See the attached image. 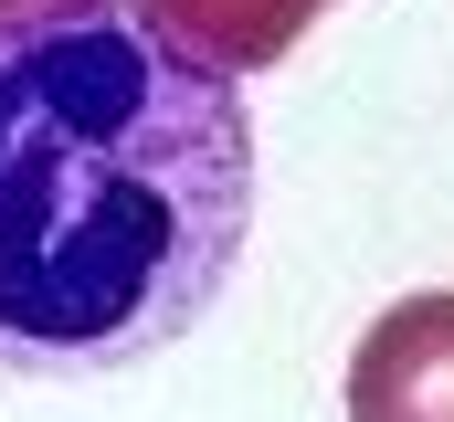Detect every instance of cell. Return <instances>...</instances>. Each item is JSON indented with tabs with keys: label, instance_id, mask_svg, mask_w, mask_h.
<instances>
[{
	"label": "cell",
	"instance_id": "3957f363",
	"mask_svg": "<svg viewBox=\"0 0 454 422\" xmlns=\"http://www.w3.org/2000/svg\"><path fill=\"white\" fill-rule=\"evenodd\" d=\"M317 11L328 0H137V21L148 32H169L191 64H212V74H264V64H286L307 32H317Z\"/></svg>",
	"mask_w": 454,
	"mask_h": 422
},
{
	"label": "cell",
	"instance_id": "6da1fadb",
	"mask_svg": "<svg viewBox=\"0 0 454 422\" xmlns=\"http://www.w3.org/2000/svg\"><path fill=\"white\" fill-rule=\"evenodd\" d=\"M254 232L243 85L137 0L0 21V380H106L191 338Z\"/></svg>",
	"mask_w": 454,
	"mask_h": 422
},
{
	"label": "cell",
	"instance_id": "7a4b0ae2",
	"mask_svg": "<svg viewBox=\"0 0 454 422\" xmlns=\"http://www.w3.org/2000/svg\"><path fill=\"white\" fill-rule=\"evenodd\" d=\"M348 422H454V285L391 296L348 348Z\"/></svg>",
	"mask_w": 454,
	"mask_h": 422
},
{
	"label": "cell",
	"instance_id": "277c9868",
	"mask_svg": "<svg viewBox=\"0 0 454 422\" xmlns=\"http://www.w3.org/2000/svg\"><path fill=\"white\" fill-rule=\"evenodd\" d=\"M21 11H53V0H0V21H21Z\"/></svg>",
	"mask_w": 454,
	"mask_h": 422
}]
</instances>
